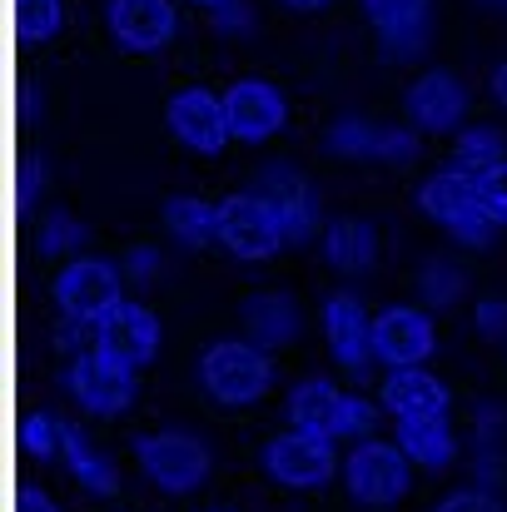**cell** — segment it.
Masks as SVG:
<instances>
[{"mask_svg": "<svg viewBox=\"0 0 507 512\" xmlns=\"http://www.w3.org/2000/svg\"><path fill=\"white\" fill-rule=\"evenodd\" d=\"M284 5H289V10H324L329 0H284Z\"/></svg>", "mask_w": 507, "mask_h": 512, "instance_id": "40", "label": "cell"}, {"mask_svg": "<svg viewBox=\"0 0 507 512\" xmlns=\"http://www.w3.org/2000/svg\"><path fill=\"white\" fill-rule=\"evenodd\" d=\"M503 463H507L503 453H483V478H488V483H503V478H507Z\"/></svg>", "mask_w": 507, "mask_h": 512, "instance_id": "38", "label": "cell"}, {"mask_svg": "<svg viewBox=\"0 0 507 512\" xmlns=\"http://www.w3.org/2000/svg\"><path fill=\"white\" fill-rule=\"evenodd\" d=\"M214 25H219L224 35H244V30H249V5H239V0L214 5Z\"/></svg>", "mask_w": 507, "mask_h": 512, "instance_id": "37", "label": "cell"}, {"mask_svg": "<svg viewBox=\"0 0 507 512\" xmlns=\"http://www.w3.org/2000/svg\"><path fill=\"white\" fill-rule=\"evenodd\" d=\"M418 289H423L428 304L448 309V304H458V294H463V274H458L453 264H428L423 279H418Z\"/></svg>", "mask_w": 507, "mask_h": 512, "instance_id": "29", "label": "cell"}, {"mask_svg": "<svg viewBox=\"0 0 507 512\" xmlns=\"http://www.w3.org/2000/svg\"><path fill=\"white\" fill-rule=\"evenodd\" d=\"M378 408H383V403H373V398H363V393H343L338 438H343V443H368V438L378 433Z\"/></svg>", "mask_w": 507, "mask_h": 512, "instance_id": "25", "label": "cell"}, {"mask_svg": "<svg viewBox=\"0 0 507 512\" xmlns=\"http://www.w3.org/2000/svg\"><path fill=\"white\" fill-rule=\"evenodd\" d=\"M224 105H229V135L234 145H264L274 140L284 125H289V100L279 85L259 80V75H244L224 90Z\"/></svg>", "mask_w": 507, "mask_h": 512, "instance_id": "9", "label": "cell"}, {"mask_svg": "<svg viewBox=\"0 0 507 512\" xmlns=\"http://www.w3.org/2000/svg\"><path fill=\"white\" fill-rule=\"evenodd\" d=\"M120 284H125V269H115V264H105V259H95V254H70V259L60 264L50 294H55V304H60L70 319L90 324V319H100L105 309L120 304Z\"/></svg>", "mask_w": 507, "mask_h": 512, "instance_id": "5", "label": "cell"}, {"mask_svg": "<svg viewBox=\"0 0 507 512\" xmlns=\"http://www.w3.org/2000/svg\"><path fill=\"white\" fill-rule=\"evenodd\" d=\"M343 483L358 503L368 508H388L408 493L413 483V458L403 453V443H383V438H368V443H353V453L343 458Z\"/></svg>", "mask_w": 507, "mask_h": 512, "instance_id": "3", "label": "cell"}, {"mask_svg": "<svg viewBox=\"0 0 507 512\" xmlns=\"http://www.w3.org/2000/svg\"><path fill=\"white\" fill-rule=\"evenodd\" d=\"M194 5H204V10H214V5H224V0H194Z\"/></svg>", "mask_w": 507, "mask_h": 512, "instance_id": "41", "label": "cell"}, {"mask_svg": "<svg viewBox=\"0 0 507 512\" xmlns=\"http://www.w3.org/2000/svg\"><path fill=\"white\" fill-rule=\"evenodd\" d=\"M294 334H299L294 299H284V294H264V299L249 309V339H254V343H269V348H279V343H289Z\"/></svg>", "mask_w": 507, "mask_h": 512, "instance_id": "23", "label": "cell"}, {"mask_svg": "<svg viewBox=\"0 0 507 512\" xmlns=\"http://www.w3.org/2000/svg\"><path fill=\"white\" fill-rule=\"evenodd\" d=\"M165 224H169V234H174L179 244H189V249H209V244H219V204H209V199H194V194L169 199Z\"/></svg>", "mask_w": 507, "mask_h": 512, "instance_id": "22", "label": "cell"}, {"mask_svg": "<svg viewBox=\"0 0 507 512\" xmlns=\"http://www.w3.org/2000/svg\"><path fill=\"white\" fill-rule=\"evenodd\" d=\"M493 95H498V105H507V65L493 70Z\"/></svg>", "mask_w": 507, "mask_h": 512, "instance_id": "39", "label": "cell"}, {"mask_svg": "<svg viewBox=\"0 0 507 512\" xmlns=\"http://www.w3.org/2000/svg\"><path fill=\"white\" fill-rule=\"evenodd\" d=\"M60 458L70 463V473L80 478V488H90V493H100V498H120V478H115V468L90 448V438L85 433H75L70 423H60Z\"/></svg>", "mask_w": 507, "mask_h": 512, "instance_id": "21", "label": "cell"}, {"mask_svg": "<svg viewBox=\"0 0 507 512\" xmlns=\"http://www.w3.org/2000/svg\"><path fill=\"white\" fill-rule=\"evenodd\" d=\"M264 179H269L264 194H269V204H274L279 219H284V239H289V244H309V239L319 234V209H314L309 179L294 170H269Z\"/></svg>", "mask_w": 507, "mask_h": 512, "instance_id": "18", "label": "cell"}, {"mask_svg": "<svg viewBox=\"0 0 507 512\" xmlns=\"http://www.w3.org/2000/svg\"><path fill=\"white\" fill-rule=\"evenodd\" d=\"M373 348H378V363H388V368L428 363L433 348H438L433 319L423 309H383L373 319Z\"/></svg>", "mask_w": 507, "mask_h": 512, "instance_id": "12", "label": "cell"}, {"mask_svg": "<svg viewBox=\"0 0 507 512\" xmlns=\"http://www.w3.org/2000/svg\"><path fill=\"white\" fill-rule=\"evenodd\" d=\"M378 403L393 418H428V413H448L453 393H448V383L438 373H428L423 363H413V368H393L378 383Z\"/></svg>", "mask_w": 507, "mask_h": 512, "instance_id": "15", "label": "cell"}, {"mask_svg": "<svg viewBox=\"0 0 507 512\" xmlns=\"http://www.w3.org/2000/svg\"><path fill=\"white\" fill-rule=\"evenodd\" d=\"M60 20H65L60 0H25V30H35L40 40H50L60 30Z\"/></svg>", "mask_w": 507, "mask_h": 512, "instance_id": "34", "label": "cell"}, {"mask_svg": "<svg viewBox=\"0 0 507 512\" xmlns=\"http://www.w3.org/2000/svg\"><path fill=\"white\" fill-rule=\"evenodd\" d=\"M324 329H329V348H334L338 368L343 373H368V363L378 358V348H373V319H368V309L353 294L338 289L334 299H329Z\"/></svg>", "mask_w": 507, "mask_h": 512, "instance_id": "13", "label": "cell"}, {"mask_svg": "<svg viewBox=\"0 0 507 512\" xmlns=\"http://www.w3.org/2000/svg\"><path fill=\"white\" fill-rule=\"evenodd\" d=\"M214 512H224V508H214Z\"/></svg>", "mask_w": 507, "mask_h": 512, "instance_id": "43", "label": "cell"}, {"mask_svg": "<svg viewBox=\"0 0 507 512\" xmlns=\"http://www.w3.org/2000/svg\"><path fill=\"white\" fill-rule=\"evenodd\" d=\"M418 204H423L438 224H448V234H453L458 244H468V249H488V244L498 239V229H503V219L488 209V199L478 194V184H473L468 170L428 174V179L418 184Z\"/></svg>", "mask_w": 507, "mask_h": 512, "instance_id": "1", "label": "cell"}, {"mask_svg": "<svg viewBox=\"0 0 507 512\" xmlns=\"http://www.w3.org/2000/svg\"><path fill=\"white\" fill-rule=\"evenodd\" d=\"M264 468L274 483L294 488V493H309V488H324L343 473V458L334 453L329 438H309V433H274L264 443Z\"/></svg>", "mask_w": 507, "mask_h": 512, "instance_id": "6", "label": "cell"}, {"mask_svg": "<svg viewBox=\"0 0 507 512\" xmlns=\"http://www.w3.org/2000/svg\"><path fill=\"white\" fill-rule=\"evenodd\" d=\"M85 334H90V343H100V348L125 353L135 368H145L160 353V319H155L150 304H125L120 299L115 309H105L100 319H90Z\"/></svg>", "mask_w": 507, "mask_h": 512, "instance_id": "10", "label": "cell"}, {"mask_svg": "<svg viewBox=\"0 0 507 512\" xmlns=\"http://www.w3.org/2000/svg\"><path fill=\"white\" fill-rule=\"evenodd\" d=\"M165 120H169V135L199 155H219L234 135H229V105L224 95L204 90V85H184L174 90L165 105Z\"/></svg>", "mask_w": 507, "mask_h": 512, "instance_id": "8", "label": "cell"}, {"mask_svg": "<svg viewBox=\"0 0 507 512\" xmlns=\"http://www.w3.org/2000/svg\"><path fill=\"white\" fill-rule=\"evenodd\" d=\"M468 174H473L478 194L488 199V209L507 224V155H498V160H488V165H478V170H468Z\"/></svg>", "mask_w": 507, "mask_h": 512, "instance_id": "30", "label": "cell"}, {"mask_svg": "<svg viewBox=\"0 0 507 512\" xmlns=\"http://www.w3.org/2000/svg\"><path fill=\"white\" fill-rule=\"evenodd\" d=\"M363 15L378 25V30H393V25H423L433 15V0H363Z\"/></svg>", "mask_w": 507, "mask_h": 512, "instance_id": "26", "label": "cell"}, {"mask_svg": "<svg viewBox=\"0 0 507 512\" xmlns=\"http://www.w3.org/2000/svg\"><path fill=\"white\" fill-rule=\"evenodd\" d=\"M373 160H383V165H413L418 160V130L413 125H383Z\"/></svg>", "mask_w": 507, "mask_h": 512, "instance_id": "28", "label": "cell"}, {"mask_svg": "<svg viewBox=\"0 0 507 512\" xmlns=\"http://www.w3.org/2000/svg\"><path fill=\"white\" fill-rule=\"evenodd\" d=\"M478 329L493 334V339H503L507 334V299H498V294L478 299Z\"/></svg>", "mask_w": 507, "mask_h": 512, "instance_id": "36", "label": "cell"}, {"mask_svg": "<svg viewBox=\"0 0 507 512\" xmlns=\"http://www.w3.org/2000/svg\"><path fill=\"white\" fill-rule=\"evenodd\" d=\"M408 115H413L418 130H433V135L458 130V120L468 115V90H463V80H458L453 70H428V75H418L413 90H408Z\"/></svg>", "mask_w": 507, "mask_h": 512, "instance_id": "14", "label": "cell"}, {"mask_svg": "<svg viewBox=\"0 0 507 512\" xmlns=\"http://www.w3.org/2000/svg\"><path fill=\"white\" fill-rule=\"evenodd\" d=\"M70 388L75 398L95 413V418H110V413H125L135 403V373H120L110 363H100L90 348L80 353V363L70 368Z\"/></svg>", "mask_w": 507, "mask_h": 512, "instance_id": "16", "label": "cell"}, {"mask_svg": "<svg viewBox=\"0 0 507 512\" xmlns=\"http://www.w3.org/2000/svg\"><path fill=\"white\" fill-rule=\"evenodd\" d=\"M498 155H507L498 130H463V135H458V145H453L458 170H478V165H488V160H498Z\"/></svg>", "mask_w": 507, "mask_h": 512, "instance_id": "27", "label": "cell"}, {"mask_svg": "<svg viewBox=\"0 0 507 512\" xmlns=\"http://www.w3.org/2000/svg\"><path fill=\"white\" fill-rule=\"evenodd\" d=\"M135 463L165 493H194L209 478V468H214L209 448L199 438H189V433H145L135 443Z\"/></svg>", "mask_w": 507, "mask_h": 512, "instance_id": "7", "label": "cell"}, {"mask_svg": "<svg viewBox=\"0 0 507 512\" xmlns=\"http://www.w3.org/2000/svg\"><path fill=\"white\" fill-rule=\"evenodd\" d=\"M110 35L135 55H155L179 35V5L174 0H110Z\"/></svg>", "mask_w": 507, "mask_h": 512, "instance_id": "11", "label": "cell"}, {"mask_svg": "<svg viewBox=\"0 0 507 512\" xmlns=\"http://www.w3.org/2000/svg\"><path fill=\"white\" fill-rule=\"evenodd\" d=\"M199 378H204L214 403L249 408V403H259L274 388V358L264 348H254V339L249 343L224 339V343H209V353L199 358Z\"/></svg>", "mask_w": 507, "mask_h": 512, "instance_id": "2", "label": "cell"}, {"mask_svg": "<svg viewBox=\"0 0 507 512\" xmlns=\"http://www.w3.org/2000/svg\"><path fill=\"white\" fill-rule=\"evenodd\" d=\"M493 5H507V0H493Z\"/></svg>", "mask_w": 507, "mask_h": 512, "instance_id": "42", "label": "cell"}, {"mask_svg": "<svg viewBox=\"0 0 507 512\" xmlns=\"http://www.w3.org/2000/svg\"><path fill=\"white\" fill-rule=\"evenodd\" d=\"M398 443L413 458V468L443 473L458 463V433L448 423V413H428V418H398Z\"/></svg>", "mask_w": 507, "mask_h": 512, "instance_id": "17", "label": "cell"}, {"mask_svg": "<svg viewBox=\"0 0 507 512\" xmlns=\"http://www.w3.org/2000/svg\"><path fill=\"white\" fill-rule=\"evenodd\" d=\"M378 40H383L388 55H418V50L428 45V20H423V25H393V30H378Z\"/></svg>", "mask_w": 507, "mask_h": 512, "instance_id": "33", "label": "cell"}, {"mask_svg": "<svg viewBox=\"0 0 507 512\" xmlns=\"http://www.w3.org/2000/svg\"><path fill=\"white\" fill-rule=\"evenodd\" d=\"M324 254L338 274H368L373 259H378V234L363 219H338L324 234Z\"/></svg>", "mask_w": 507, "mask_h": 512, "instance_id": "20", "label": "cell"}, {"mask_svg": "<svg viewBox=\"0 0 507 512\" xmlns=\"http://www.w3.org/2000/svg\"><path fill=\"white\" fill-rule=\"evenodd\" d=\"M219 244L234 259H274L284 239V219L269 204V194H229L219 199Z\"/></svg>", "mask_w": 507, "mask_h": 512, "instance_id": "4", "label": "cell"}, {"mask_svg": "<svg viewBox=\"0 0 507 512\" xmlns=\"http://www.w3.org/2000/svg\"><path fill=\"white\" fill-rule=\"evenodd\" d=\"M438 512H503V503L488 493V488H458V493H448Z\"/></svg>", "mask_w": 507, "mask_h": 512, "instance_id": "35", "label": "cell"}, {"mask_svg": "<svg viewBox=\"0 0 507 512\" xmlns=\"http://www.w3.org/2000/svg\"><path fill=\"white\" fill-rule=\"evenodd\" d=\"M40 229H45V254H50V259H70V254H75V244L85 239V229H80L70 214H50Z\"/></svg>", "mask_w": 507, "mask_h": 512, "instance_id": "31", "label": "cell"}, {"mask_svg": "<svg viewBox=\"0 0 507 512\" xmlns=\"http://www.w3.org/2000/svg\"><path fill=\"white\" fill-rule=\"evenodd\" d=\"M338 413H343V393L324 378H304L289 393V423L309 438H329L338 443Z\"/></svg>", "mask_w": 507, "mask_h": 512, "instance_id": "19", "label": "cell"}, {"mask_svg": "<svg viewBox=\"0 0 507 512\" xmlns=\"http://www.w3.org/2000/svg\"><path fill=\"white\" fill-rule=\"evenodd\" d=\"M120 269H125L130 284H155V279H165V254H160L155 244H135V249L120 259Z\"/></svg>", "mask_w": 507, "mask_h": 512, "instance_id": "32", "label": "cell"}, {"mask_svg": "<svg viewBox=\"0 0 507 512\" xmlns=\"http://www.w3.org/2000/svg\"><path fill=\"white\" fill-rule=\"evenodd\" d=\"M378 130L383 125H373V120H338L329 130V150L338 160H373L378 155Z\"/></svg>", "mask_w": 507, "mask_h": 512, "instance_id": "24", "label": "cell"}]
</instances>
